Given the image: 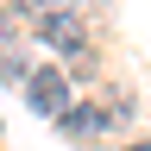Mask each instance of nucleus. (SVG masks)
Masks as SVG:
<instances>
[{
    "label": "nucleus",
    "mask_w": 151,
    "mask_h": 151,
    "mask_svg": "<svg viewBox=\"0 0 151 151\" xmlns=\"http://www.w3.org/2000/svg\"><path fill=\"white\" fill-rule=\"evenodd\" d=\"M19 82H25V101H32L38 113H63V107H69V82H63L57 69H25Z\"/></svg>",
    "instance_id": "f257e3e1"
},
{
    "label": "nucleus",
    "mask_w": 151,
    "mask_h": 151,
    "mask_svg": "<svg viewBox=\"0 0 151 151\" xmlns=\"http://www.w3.org/2000/svg\"><path fill=\"white\" fill-rule=\"evenodd\" d=\"M107 120H113V107H63V132H69V139H76V132L88 139V132H101Z\"/></svg>",
    "instance_id": "f03ea898"
},
{
    "label": "nucleus",
    "mask_w": 151,
    "mask_h": 151,
    "mask_svg": "<svg viewBox=\"0 0 151 151\" xmlns=\"http://www.w3.org/2000/svg\"><path fill=\"white\" fill-rule=\"evenodd\" d=\"M38 38H44L50 50H82V32H76V19H63V13L44 19V25H38Z\"/></svg>",
    "instance_id": "7ed1b4c3"
},
{
    "label": "nucleus",
    "mask_w": 151,
    "mask_h": 151,
    "mask_svg": "<svg viewBox=\"0 0 151 151\" xmlns=\"http://www.w3.org/2000/svg\"><path fill=\"white\" fill-rule=\"evenodd\" d=\"M126 151H151V139H139V145H126Z\"/></svg>",
    "instance_id": "20e7f679"
}]
</instances>
